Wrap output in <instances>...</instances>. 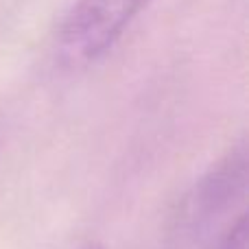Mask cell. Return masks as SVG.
<instances>
[{
	"label": "cell",
	"mask_w": 249,
	"mask_h": 249,
	"mask_svg": "<svg viewBox=\"0 0 249 249\" xmlns=\"http://www.w3.org/2000/svg\"><path fill=\"white\" fill-rule=\"evenodd\" d=\"M149 0H74L59 26V53L70 64H90L123 37Z\"/></svg>",
	"instance_id": "1"
},
{
	"label": "cell",
	"mask_w": 249,
	"mask_h": 249,
	"mask_svg": "<svg viewBox=\"0 0 249 249\" xmlns=\"http://www.w3.org/2000/svg\"><path fill=\"white\" fill-rule=\"evenodd\" d=\"M219 249H247V216L241 214L238 221L230 228Z\"/></svg>",
	"instance_id": "2"
},
{
	"label": "cell",
	"mask_w": 249,
	"mask_h": 249,
	"mask_svg": "<svg viewBox=\"0 0 249 249\" xmlns=\"http://www.w3.org/2000/svg\"><path fill=\"white\" fill-rule=\"evenodd\" d=\"M77 249H105L103 245H99V243H86V245L77 247Z\"/></svg>",
	"instance_id": "3"
}]
</instances>
